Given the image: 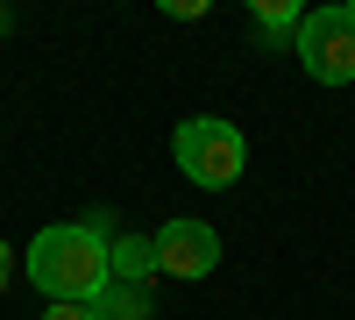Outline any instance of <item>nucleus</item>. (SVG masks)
Returning a JSON list of instances; mask_svg holds the SVG:
<instances>
[{"label": "nucleus", "mask_w": 355, "mask_h": 320, "mask_svg": "<svg viewBox=\"0 0 355 320\" xmlns=\"http://www.w3.org/2000/svg\"><path fill=\"white\" fill-rule=\"evenodd\" d=\"M28 285L50 299V306H100L107 299V235L100 228H78V221H57L28 242Z\"/></svg>", "instance_id": "f257e3e1"}, {"label": "nucleus", "mask_w": 355, "mask_h": 320, "mask_svg": "<svg viewBox=\"0 0 355 320\" xmlns=\"http://www.w3.org/2000/svg\"><path fill=\"white\" fill-rule=\"evenodd\" d=\"M0 28H8V8H0Z\"/></svg>", "instance_id": "9d476101"}, {"label": "nucleus", "mask_w": 355, "mask_h": 320, "mask_svg": "<svg viewBox=\"0 0 355 320\" xmlns=\"http://www.w3.org/2000/svg\"><path fill=\"white\" fill-rule=\"evenodd\" d=\"M299 65L320 85H355V15L348 8H313L299 22Z\"/></svg>", "instance_id": "7ed1b4c3"}, {"label": "nucleus", "mask_w": 355, "mask_h": 320, "mask_svg": "<svg viewBox=\"0 0 355 320\" xmlns=\"http://www.w3.org/2000/svg\"><path fill=\"white\" fill-rule=\"evenodd\" d=\"M348 15H355V8H348Z\"/></svg>", "instance_id": "9b49d317"}, {"label": "nucleus", "mask_w": 355, "mask_h": 320, "mask_svg": "<svg viewBox=\"0 0 355 320\" xmlns=\"http://www.w3.org/2000/svg\"><path fill=\"white\" fill-rule=\"evenodd\" d=\"M171 157H178V171H185L192 185L220 192V185L242 178L249 142H242V128H234V121H220V114H192V121L171 135Z\"/></svg>", "instance_id": "f03ea898"}, {"label": "nucleus", "mask_w": 355, "mask_h": 320, "mask_svg": "<svg viewBox=\"0 0 355 320\" xmlns=\"http://www.w3.org/2000/svg\"><path fill=\"white\" fill-rule=\"evenodd\" d=\"M142 313H150V292H142V285H107L100 320H142Z\"/></svg>", "instance_id": "423d86ee"}, {"label": "nucleus", "mask_w": 355, "mask_h": 320, "mask_svg": "<svg viewBox=\"0 0 355 320\" xmlns=\"http://www.w3.org/2000/svg\"><path fill=\"white\" fill-rule=\"evenodd\" d=\"M43 320H100V306H50Z\"/></svg>", "instance_id": "6e6552de"}, {"label": "nucleus", "mask_w": 355, "mask_h": 320, "mask_svg": "<svg viewBox=\"0 0 355 320\" xmlns=\"http://www.w3.org/2000/svg\"><path fill=\"white\" fill-rule=\"evenodd\" d=\"M107 278H114V285L157 278V235H114V242H107Z\"/></svg>", "instance_id": "39448f33"}, {"label": "nucleus", "mask_w": 355, "mask_h": 320, "mask_svg": "<svg viewBox=\"0 0 355 320\" xmlns=\"http://www.w3.org/2000/svg\"><path fill=\"white\" fill-rule=\"evenodd\" d=\"M8 278H15V256H8V242H0V292H8Z\"/></svg>", "instance_id": "1a4fd4ad"}, {"label": "nucleus", "mask_w": 355, "mask_h": 320, "mask_svg": "<svg viewBox=\"0 0 355 320\" xmlns=\"http://www.w3.org/2000/svg\"><path fill=\"white\" fill-rule=\"evenodd\" d=\"M256 22H263V36H284V28H291V36H299V8H284V0H263V8H256Z\"/></svg>", "instance_id": "0eeeda50"}, {"label": "nucleus", "mask_w": 355, "mask_h": 320, "mask_svg": "<svg viewBox=\"0 0 355 320\" xmlns=\"http://www.w3.org/2000/svg\"><path fill=\"white\" fill-rule=\"evenodd\" d=\"M157 271L164 278H206V271H220V235L206 221H164L157 228Z\"/></svg>", "instance_id": "20e7f679"}]
</instances>
